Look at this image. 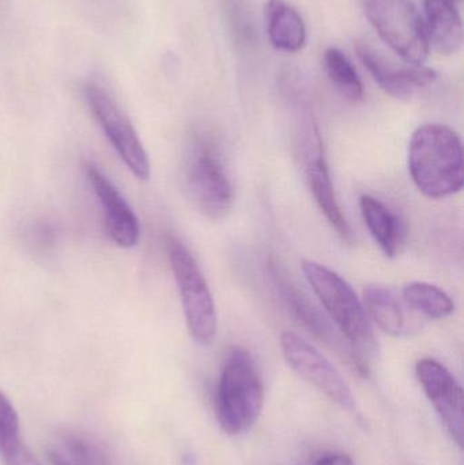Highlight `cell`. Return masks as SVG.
Wrapping results in <instances>:
<instances>
[{
  "mask_svg": "<svg viewBox=\"0 0 464 465\" xmlns=\"http://www.w3.org/2000/svg\"><path fill=\"white\" fill-rule=\"evenodd\" d=\"M301 267L330 319L348 341L353 365L362 376H368L370 360L376 352V339L364 303L353 287L331 268L313 260H302Z\"/></svg>",
  "mask_w": 464,
  "mask_h": 465,
  "instance_id": "1",
  "label": "cell"
},
{
  "mask_svg": "<svg viewBox=\"0 0 464 465\" xmlns=\"http://www.w3.org/2000/svg\"><path fill=\"white\" fill-rule=\"evenodd\" d=\"M409 173L430 199H446L463 190L464 161L460 136L443 124L417 128L409 143Z\"/></svg>",
  "mask_w": 464,
  "mask_h": 465,
  "instance_id": "2",
  "label": "cell"
},
{
  "mask_svg": "<svg viewBox=\"0 0 464 465\" xmlns=\"http://www.w3.org/2000/svg\"><path fill=\"white\" fill-rule=\"evenodd\" d=\"M264 406L261 371L247 350L234 349L226 358L217 390V418L229 436L250 430Z\"/></svg>",
  "mask_w": 464,
  "mask_h": 465,
  "instance_id": "3",
  "label": "cell"
},
{
  "mask_svg": "<svg viewBox=\"0 0 464 465\" xmlns=\"http://www.w3.org/2000/svg\"><path fill=\"white\" fill-rule=\"evenodd\" d=\"M168 256L190 335L201 346H210L217 336L218 317L206 278L193 254L179 241L169 240Z\"/></svg>",
  "mask_w": 464,
  "mask_h": 465,
  "instance_id": "4",
  "label": "cell"
},
{
  "mask_svg": "<svg viewBox=\"0 0 464 465\" xmlns=\"http://www.w3.org/2000/svg\"><path fill=\"white\" fill-rule=\"evenodd\" d=\"M365 15L381 40L408 64L424 65L429 41L424 19L411 0H362Z\"/></svg>",
  "mask_w": 464,
  "mask_h": 465,
  "instance_id": "5",
  "label": "cell"
},
{
  "mask_svg": "<svg viewBox=\"0 0 464 465\" xmlns=\"http://www.w3.org/2000/svg\"><path fill=\"white\" fill-rule=\"evenodd\" d=\"M281 349L286 363L297 376L318 388L346 411L351 414L357 411L356 398L348 382L331 361L327 360L313 344L296 333L283 332Z\"/></svg>",
  "mask_w": 464,
  "mask_h": 465,
  "instance_id": "6",
  "label": "cell"
},
{
  "mask_svg": "<svg viewBox=\"0 0 464 465\" xmlns=\"http://www.w3.org/2000/svg\"><path fill=\"white\" fill-rule=\"evenodd\" d=\"M84 95L95 120L123 163L136 179L147 182L152 174L149 155L130 120L100 87L89 84L84 90Z\"/></svg>",
  "mask_w": 464,
  "mask_h": 465,
  "instance_id": "7",
  "label": "cell"
},
{
  "mask_svg": "<svg viewBox=\"0 0 464 465\" xmlns=\"http://www.w3.org/2000/svg\"><path fill=\"white\" fill-rule=\"evenodd\" d=\"M187 185L191 198L210 220H222L231 212L233 187L210 144H196L188 165Z\"/></svg>",
  "mask_w": 464,
  "mask_h": 465,
  "instance_id": "8",
  "label": "cell"
},
{
  "mask_svg": "<svg viewBox=\"0 0 464 465\" xmlns=\"http://www.w3.org/2000/svg\"><path fill=\"white\" fill-rule=\"evenodd\" d=\"M301 150L308 185L319 209L342 240L351 242L354 238L353 231L338 203L334 185L330 176L329 163L324 155L323 142L315 122L311 117H308L302 130Z\"/></svg>",
  "mask_w": 464,
  "mask_h": 465,
  "instance_id": "9",
  "label": "cell"
},
{
  "mask_svg": "<svg viewBox=\"0 0 464 465\" xmlns=\"http://www.w3.org/2000/svg\"><path fill=\"white\" fill-rule=\"evenodd\" d=\"M416 376L425 395L438 412L441 423L458 447H463L464 395L462 385L439 361L422 358L417 362Z\"/></svg>",
  "mask_w": 464,
  "mask_h": 465,
  "instance_id": "10",
  "label": "cell"
},
{
  "mask_svg": "<svg viewBox=\"0 0 464 465\" xmlns=\"http://www.w3.org/2000/svg\"><path fill=\"white\" fill-rule=\"evenodd\" d=\"M357 54L373 81L391 97L409 100L438 81V71L425 65L395 67L365 41H357Z\"/></svg>",
  "mask_w": 464,
  "mask_h": 465,
  "instance_id": "11",
  "label": "cell"
},
{
  "mask_svg": "<svg viewBox=\"0 0 464 465\" xmlns=\"http://www.w3.org/2000/svg\"><path fill=\"white\" fill-rule=\"evenodd\" d=\"M87 179L105 213L106 228L120 248L130 249L141 240V225L130 204L123 198L114 183L97 168L87 163Z\"/></svg>",
  "mask_w": 464,
  "mask_h": 465,
  "instance_id": "12",
  "label": "cell"
},
{
  "mask_svg": "<svg viewBox=\"0 0 464 465\" xmlns=\"http://www.w3.org/2000/svg\"><path fill=\"white\" fill-rule=\"evenodd\" d=\"M364 308L370 320L395 338H405L419 331V325L409 316V306L392 287L378 283L365 287Z\"/></svg>",
  "mask_w": 464,
  "mask_h": 465,
  "instance_id": "13",
  "label": "cell"
},
{
  "mask_svg": "<svg viewBox=\"0 0 464 465\" xmlns=\"http://www.w3.org/2000/svg\"><path fill=\"white\" fill-rule=\"evenodd\" d=\"M271 265V267H270V272H271L272 281H274L278 292H281L283 301H285L289 309L293 312L296 319L299 320L311 333H313L316 338L321 339V341L329 344L332 349H342L343 351H345L343 354L348 355L351 360V354L348 347L343 346L342 341L338 338L334 328L319 313L318 309L289 282V279L283 275L282 271H281L277 265ZM351 362H353V360H351Z\"/></svg>",
  "mask_w": 464,
  "mask_h": 465,
  "instance_id": "14",
  "label": "cell"
},
{
  "mask_svg": "<svg viewBox=\"0 0 464 465\" xmlns=\"http://www.w3.org/2000/svg\"><path fill=\"white\" fill-rule=\"evenodd\" d=\"M425 30L429 45L441 54H454L463 44V24L452 0H424Z\"/></svg>",
  "mask_w": 464,
  "mask_h": 465,
  "instance_id": "15",
  "label": "cell"
},
{
  "mask_svg": "<svg viewBox=\"0 0 464 465\" xmlns=\"http://www.w3.org/2000/svg\"><path fill=\"white\" fill-rule=\"evenodd\" d=\"M267 35L275 49L296 54L307 43V26L299 11L285 0H267L264 5Z\"/></svg>",
  "mask_w": 464,
  "mask_h": 465,
  "instance_id": "16",
  "label": "cell"
},
{
  "mask_svg": "<svg viewBox=\"0 0 464 465\" xmlns=\"http://www.w3.org/2000/svg\"><path fill=\"white\" fill-rule=\"evenodd\" d=\"M362 220L375 242L387 257H395L403 241V228L400 218L386 204L370 195L360 198Z\"/></svg>",
  "mask_w": 464,
  "mask_h": 465,
  "instance_id": "17",
  "label": "cell"
},
{
  "mask_svg": "<svg viewBox=\"0 0 464 465\" xmlns=\"http://www.w3.org/2000/svg\"><path fill=\"white\" fill-rule=\"evenodd\" d=\"M51 460L54 465H112L98 442L75 431H65L57 437Z\"/></svg>",
  "mask_w": 464,
  "mask_h": 465,
  "instance_id": "18",
  "label": "cell"
},
{
  "mask_svg": "<svg viewBox=\"0 0 464 465\" xmlns=\"http://www.w3.org/2000/svg\"><path fill=\"white\" fill-rule=\"evenodd\" d=\"M409 309L429 320H443L455 311L451 297L440 287L427 282H410L402 290Z\"/></svg>",
  "mask_w": 464,
  "mask_h": 465,
  "instance_id": "19",
  "label": "cell"
},
{
  "mask_svg": "<svg viewBox=\"0 0 464 465\" xmlns=\"http://www.w3.org/2000/svg\"><path fill=\"white\" fill-rule=\"evenodd\" d=\"M324 70L335 89L351 103L364 100V84L354 68L353 63L341 49L331 46L323 56Z\"/></svg>",
  "mask_w": 464,
  "mask_h": 465,
  "instance_id": "20",
  "label": "cell"
},
{
  "mask_svg": "<svg viewBox=\"0 0 464 465\" xmlns=\"http://www.w3.org/2000/svg\"><path fill=\"white\" fill-rule=\"evenodd\" d=\"M19 417L13 403L0 391V450L21 441Z\"/></svg>",
  "mask_w": 464,
  "mask_h": 465,
  "instance_id": "21",
  "label": "cell"
},
{
  "mask_svg": "<svg viewBox=\"0 0 464 465\" xmlns=\"http://www.w3.org/2000/svg\"><path fill=\"white\" fill-rule=\"evenodd\" d=\"M313 465H356L350 456L345 453H327Z\"/></svg>",
  "mask_w": 464,
  "mask_h": 465,
  "instance_id": "22",
  "label": "cell"
},
{
  "mask_svg": "<svg viewBox=\"0 0 464 465\" xmlns=\"http://www.w3.org/2000/svg\"><path fill=\"white\" fill-rule=\"evenodd\" d=\"M183 465H198L196 456L193 452H187L183 456Z\"/></svg>",
  "mask_w": 464,
  "mask_h": 465,
  "instance_id": "23",
  "label": "cell"
}]
</instances>
